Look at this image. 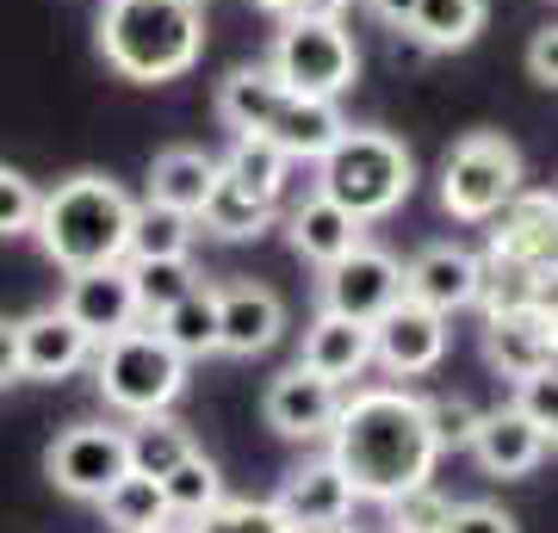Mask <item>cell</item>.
I'll use <instances>...</instances> for the list:
<instances>
[{
  "label": "cell",
  "mask_w": 558,
  "mask_h": 533,
  "mask_svg": "<svg viewBox=\"0 0 558 533\" xmlns=\"http://www.w3.org/2000/svg\"><path fill=\"white\" fill-rule=\"evenodd\" d=\"M329 459L348 477L354 502H391L410 484L435 477V435H428V410L422 397L398 385H366V391H341L336 428H329Z\"/></svg>",
  "instance_id": "6da1fadb"
},
{
  "label": "cell",
  "mask_w": 558,
  "mask_h": 533,
  "mask_svg": "<svg viewBox=\"0 0 558 533\" xmlns=\"http://www.w3.org/2000/svg\"><path fill=\"white\" fill-rule=\"evenodd\" d=\"M131 198L119 180L106 174H75L57 180L50 193H38V230L44 255L57 261L62 274H87V267H112L124 261V237H131Z\"/></svg>",
  "instance_id": "7a4b0ae2"
},
{
  "label": "cell",
  "mask_w": 558,
  "mask_h": 533,
  "mask_svg": "<svg viewBox=\"0 0 558 533\" xmlns=\"http://www.w3.org/2000/svg\"><path fill=\"white\" fill-rule=\"evenodd\" d=\"M205 50V20L186 0H106L100 13V57L124 81H174Z\"/></svg>",
  "instance_id": "3957f363"
},
{
  "label": "cell",
  "mask_w": 558,
  "mask_h": 533,
  "mask_svg": "<svg viewBox=\"0 0 558 533\" xmlns=\"http://www.w3.org/2000/svg\"><path fill=\"white\" fill-rule=\"evenodd\" d=\"M416 186V161L391 131H341L317 156V193L336 198L348 218H391Z\"/></svg>",
  "instance_id": "277c9868"
},
{
  "label": "cell",
  "mask_w": 558,
  "mask_h": 533,
  "mask_svg": "<svg viewBox=\"0 0 558 533\" xmlns=\"http://www.w3.org/2000/svg\"><path fill=\"white\" fill-rule=\"evenodd\" d=\"M94 378L112 410L124 415H161L186 391V360L156 336V329H119V336L94 341Z\"/></svg>",
  "instance_id": "5b68a950"
},
{
  "label": "cell",
  "mask_w": 558,
  "mask_h": 533,
  "mask_svg": "<svg viewBox=\"0 0 558 533\" xmlns=\"http://www.w3.org/2000/svg\"><path fill=\"white\" fill-rule=\"evenodd\" d=\"M267 69L279 75L286 94L304 99H341L360 75V50L341 20H279L274 57Z\"/></svg>",
  "instance_id": "8992f818"
},
{
  "label": "cell",
  "mask_w": 558,
  "mask_h": 533,
  "mask_svg": "<svg viewBox=\"0 0 558 533\" xmlns=\"http://www.w3.org/2000/svg\"><path fill=\"white\" fill-rule=\"evenodd\" d=\"M515 186H521V149L509 137H497V131L453 143V156L440 168V205L459 223H490Z\"/></svg>",
  "instance_id": "52a82bcc"
},
{
  "label": "cell",
  "mask_w": 558,
  "mask_h": 533,
  "mask_svg": "<svg viewBox=\"0 0 558 533\" xmlns=\"http://www.w3.org/2000/svg\"><path fill=\"white\" fill-rule=\"evenodd\" d=\"M398 298H403V261L373 249V242H354L341 261L323 267V311L354 316L366 329H373Z\"/></svg>",
  "instance_id": "ba28073f"
},
{
  "label": "cell",
  "mask_w": 558,
  "mask_h": 533,
  "mask_svg": "<svg viewBox=\"0 0 558 533\" xmlns=\"http://www.w3.org/2000/svg\"><path fill=\"white\" fill-rule=\"evenodd\" d=\"M50 484L81 502H100L124 472H131V453H124V428H106V422H81L69 435H57L50 459H44Z\"/></svg>",
  "instance_id": "9c48e42d"
},
{
  "label": "cell",
  "mask_w": 558,
  "mask_h": 533,
  "mask_svg": "<svg viewBox=\"0 0 558 533\" xmlns=\"http://www.w3.org/2000/svg\"><path fill=\"white\" fill-rule=\"evenodd\" d=\"M336 410H341V385L336 378L311 373V366H292L279 373L260 397V415L279 440H329L336 428Z\"/></svg>",
  "instance_id": "30bf717a"
},
{
  "label": "cell",
  "mask_w": 558,
  "mask_h": 533,
  "mask_svg": "<svg viewBox=\"0 0 558 533\" xmlns=\"http://www.w3.org/2000/svg\"><path fill=\"white\" fill-rule=\"evenodd\" d=\"M440 354H447V316L416 304V298H398L373 323V360H379L385 373H398V378L435 373Z\"/></svg>",
  "instance_id": "8fae6325"
},
{
  "label": "cell",
  "mask_w": 558,
  "mask_h": 533,
  "mask_svg": "<svg viewBox=\"0 0 558 533\" xmlns=\"http://www.w3.org/2000/svg\"><path fill=\"white\" fill-rule=\"evenodd\" d=\"M490 255L521 261V267H553L558 261V193H515L490 218Z\"/></svg>",
  "instance_id": "7c38bea8"
},
{
  "label": "cell",
  "mask_w": 558,
  "mask_h": 533,
  "mask_svg": "<svg viewBox=\"0 0 558 533\" xmlns=\"http://www.w3.org/2000/svg\"><path fill=\"white\" fill-rule=\"evenodd\" d=\"M274 509L286 514V528L292 533H336L348 514H354V490H348V477L336 472V459H311L299 472L279 484Z\"/></svg>",
  "instance_id": "4fadbf2b"
},
{
  "label": "cell",
  "mask_w": 558,
  "mask_h": 533,
  "mask_svg": "<svg viewBox=\"0 0 558 533\" xmlns=\"http://www.w3.org/2000/svg\"><path fill=\"white\" fill-rule=\"evenodd\" d=\"M279 329H286V304L267 286H255V279L218 286V354L255 360L279 341Z\"/></svg>",
  "instance_id": "5bb4252c"
},
{
  "label": "cell",
  "mask_w": 558,
  "mask_h": 533,
  "mask_svg": "<svg viewBox=\"0 0 558 533\" xmlns=\"http://www.w3.org/2000/svg\"><path fill=\"white\" fill-rule=\"evenodd\" d=\"M62 311L75 316L87 341H106L137 323V292H131V267L112 261V267H87V274H69V292H62Z\"/></svg>",
  "instance_id": "9a60e30c"
},
{
  "label": "cell",
  "mask_w": 558,
  "mask_h": 533,
  "mask_svg": "<svg viewBox=\"0 0 558 533\" xmlns=\"http://www.w3.org/2000/svg\"><path fill=\"white\" fill-rule=\"evenodd\" d=\"M403 298H416L428 311L453 316L478 298V255L459 242H428L410 267H403Z\"/></svg>",
  "instance_id": "2e32d148"
},
{
  "label": "cell",
  "mask_w": 558,
  "mask_h": 533,
  "mask_svg": "<svg viewBox=\"0 0 558 533\" xmlns=\"http://www.w3.org/2000/svg\"><path fill=\"white\" fill-rule=\"evenodd\" d=\"M484 360L502 378H534L546 366H558V323H546L539 311H509L484 323Z\"/></svg>",
  "instance_id": "e0dca14e"
},
{
  "label": "cell",
  "mask_w": 558,
  "mask_h": 533,
  "mask_svg": "<svg viewBox=\"0 0 558 533\" xmlns=\"http://www.w3.org/2000/svg\"><path fill=\"white\" fill-rule=\"evenodd\" d=\"M87 360H94V341L62 304L20 323V378H69Z\"/></svg>",
  "instance_id": "ac0fdd59"
},
{
  "label": "cell",
  "mask_w": 558,
  "mask_h": 533,
  "mask_svg": "<svg viewBox=\"0 0 558 533\" xmlns=\"http://www.w3.org/2000/svg\"><path fill=\"white\" fill-rule=\"evenodd\" d=\"M472 453L490 477H527L546 459V428L527 422L515 403L502 410H478V428H472Z\"/></svg>",
  "instance_id": "d6986e66"
},
{
  "label": "cell",
  "mask_w": 558,
  "mask_h": 533,
  "mask_svg": "<svg viewBox=\"0 0 558 533\" xmlns=\"http://www.w3.org/2000/svg\"><path fill=\"white\" fill-rule=\"evenodd\" d=\"M299 366H311V373H323V378H336V385H348V378H360L366 366H373V329H366V323H354V316L323 311L317 323L304 329Z\"/></svg>",
  "instance_id": "ffe728a7"
},
{
  "label": "cell",
  "mask_w": 558,
  "mask_h": 533,
  "mask_svg": "<svg viewBox=\"0 0 558 533\" xmlns=\"http://www.w3.org/2000/svg\"><path fill=\"white\" fill-rule=\"evenodd\" d=\"M348 124H341L336 99H304V94H286V106L274 112V124L260 131V137L274 143L286 161H317L329 143L341 137Z\"/></svg>",
  "instance_id": "44dd1931"
},
{
  "label": "cell",
  "mask_w": 558,
  "mask_h": 533,
  "mask_svg": "<svg viewBox=\"0 0 558 533\" xmlns=\"http://www.w3.org/2000/svg\"><path fill=\"white\" fill-rule=\"evenodd\" d=\"M286 106V87H279V75L267 69V62H242V69H230L218 87V119L236 131V137H260L267 124H274V112Z\"/></svg>",
  "instance_id": "7402d4cb"
},
{
  "label": "cell",
  "mask_w": 558,
  "mask_h": 533,
  "mask_svg": "<svg viewBox=\"0 0 558 533\" xmlns=\"http://www.w3.org/2000/svg\"><path fill=\"white\" fill-rule=\"evenodd\" d=\"M211 186H218V156H205V149H161L149 168V198L168 211H186V218L205 211Z\"/></svg>",
  "instance_id": "603a6c76"
},
{
  "label": "cell",
  "mask_w": 558,
  "mask_h": 533,
  "mask_svg": "<svg viewBox=\"0 0 558 533\" xmlns=\"http://www.w3.org/2000/svg\"><path fill=\"white\" fill-rule=\"evenodd\" d=\"M180 360H205L218 354V286H193L186 298H174L168 311L149 323Z\"/></svg>",
  "instance_id": "cb8c5ba5"
},
{
  "label": "cell",
  "mask_w": 558,
  "mask_h": 533,
  "mask_svg": "<svg viewBox=\"0 0 558 533\" xmlns=\"http://www.w3.org/2000/svg\"><path fill=\"white\" fill-rule=\"evenodd\" d=\"M360 242V218H348L336 198H304V205H292V249H299L304 261H317V267H329V261H341L348 249Z\"/></svg>",
  "instance_id": "d4e9b609"
},
{
  "label": "cell",
  "mask_w": 558,
  "mask_h": 533,
  "mask_svg": "<svg viewBox=\"0 0 558 533\" xmlns=\"http://www.w3.org/2000/svg\"><path fill=\"white\" fill-rule=\"evenodd\" d=\"M193 218L168 211L156 198H143L131 211V237H124V261H168V255H193Z\"/></svg>",
  "instance_id": "484cf974"
},
{
  "label": "cell",
  "mask_w": 558,
  "mask_h": 533,
  "mask_svg": "<svg viewBox=\"0 0 558 533\" xmlns=\"http://www.w3.org/2000/svg\"><path fill=\"white\" fill-rule=\"evenodd\" d=\"M422 50H465L484 32V0H416V13L403 25Z\"/></svg>",
  "instance_id": "4316f807"
},
{
  "label": "cell",
  "mask_w": 558,
  "mask_h": 533,
  "mask_svg": "<svg viewBox=\"0 0 558 533\" xmlns=\"http://www.w3.org/2000/svg\"><path fill=\"white\" fill-rule=\"evenodd\" d=\"M193 223H205V237L248 242V237H260V230L274 223V205L255 198V193H242L236 180H223V168H218V186H211V198H205V211Z\"/></svg>",
  "instance_id": "83f0119b"
},
{
  "label": "cell",
  "mask_w": 558,
  "mask_h": 533,
  "mask_svg": "<svg viewBox=\"0 0 558 533\" xmlns=\"http://www.w3.org/2000/svg\"><path fill=\"white\" fill-rule=\"evenodd\" d=\"M124 453H131V472L168 477L180 459L193 453V435H186L168 410H161V415H137V428H124Z\"/></svg>",
  "instance_id": "f1b7e54d"
},
{
  "label": "cell",
  "mask_w": 558,
  "mask_h": 533,
  "mask_svg": "<svg viewBox=\"0 0 558 533\" xmlns=\"http://www.w3.org/2000/svg\"><path fill=\"white\" fill-rule=\"evenodd\" d=\"M100 509L119 533H143V528L174 521V514H168V496H161V477H143V472H124L119 484L100 496Z\"/></svg>",
  "instance_id": "f546056e"
},
{
  "label": "cell",
  "mask_w": 558,
  "mask_h": 533,
  "mask_svg": "<svg viewBox=\"0 0 558 533\" xmlns=\"http://www.w3.org/2000/svg\"><path fill=\"white\" fill-rule=\"evenodd\" d=\"M218 168H223V180H236L242 193H255V198H267V205H279V186H286V168H292V161L279 156L267 137H236V143H230V156H223Z\"/></svg>",
  "instance_id": "4dcf8cb0"
},
{
  "label": "cell",
  "mask_w": 558,
  "mask_h": 533,
  "mask_svg": "<svg viewBox=\"0 0 558 533\" xmlns=\"http://www.w3.org/2000/svg\"><path fill=\"white\" fill-rule=\"evenodd\" d=\"M534 279L539 267H521V261H502V255H478V304L484 323L490 316H509V311H527L534 304Z\"/></svg>",
  "instance_id": "1f68e13d"
},
{
  "label": "cell",
  "mask_w": 558,
  "mask_h": 533,
  "mask_svg": "<svg viewBox=\"0 0 558 533\" xmlns=\"http://www.w3.org/2000/svg\"><path fill=\"white\" fill-rule=\"evenodd\" d=\"M131 267V292H137V316H149L156 323L174 298H186L193 286H199V274H193V261L186 255H168V261H124Z\"/></svg>",
  "instance_id": "d6a6232c"
},
{
  "label": "cell",
  "mask_w": 558,
  "mask_h": 533,
  "mask_svg": "<svg viewBox=\"0 0 558 533\" xmlns=\"http://www.w3.org/2000/svg\"><path fill=\"white\" fill-rule=\"evenodd\" d=\"M161 496H168V514H174V521H193V514H205L211 502H223V477H218V465L193 447L174 472L161 477Z\"/></svg>",
  "instance_id": "836d02e7"
},
{
  "label": "cell",
  "mask_w": 558,
  "mask_h": 533,
  "mask_svg": "<svg viewBox=\"0 0 558 533\" xmlns=\"http://www.w3.org/2000/svg\"><path fill=\"white\" fill-rule=\"evenodd\" d=\"M186 533H292L286 528V514L274 509V502H211L205 514H193L186 521Z\"/></svg>",
  "instance_id": "e575fe53"
},
{
  "label": "cell",
  "mask_w": 558,
  "mask_h": 533,
  "mask_svg": "<svg viewBox=\"0 0 558 533\" xmlns=\"http://www.w3.org/2000/svg\"><path fill=\"white\" fill-rule=\"evenodd\" d=\"M385 509H391V521H385L391 533H447V521H453V502H447L435 484H410V490L391 496Z\"/></svg>",
  "instance_id": "d590c367"
},
{
  "label": "cell",
  "mask_w": 558,
  "mask_h": 533,
  "mask_svg": "<svg viewBox=\"0 0 558 533\" xmlns=\"http://www.w3.org/2000/svg\"><path fill=\"white\" fill-rule=\"evenodd\" d=\"M422 410H428V435L435 447H472V428H478V410L465 403V397H422Z\"/></svg>",
  "instance_id": "8d00e7d4"
},
{
  "label": "cell",
  "mask_w": 558,
  "mask_h": 533,
  "mask_svg": "<svg viewBox=\"0 0 558 533\" xmlns=\"http://www.w3.org/2000/svg\"><path fill=\"white\" fill-rule=\"evenodd\" d=\"M38 218V186L13 168H0V237H25Z\"/></svg>",
  "instance_id": "74e56055"
},
{
  "label": "cell",
  "mask_w": 558,
  "mask_h": 533,
  "mask_svg": "<svg viewBox=\"0 0 558 533\" xmlns=\"http://www.w3.org/2000/svg\"><path fill=\"white\" fill-rule=\"evenodd\" d=\"M515 410L527 415V422H539L546 435H553V428H558V366H546V373H534V378H521Z\"/></svg>",
  "instance_id": "f35d334b"
},
{
  "label": "cell",
  "mask_w": 558,
  "mask_h": 533,
  "mask_svg": "<svg viewBox=\"0 0 558 533\" xmlns=\"http://www.w3.org/2000/svg\"><path fill=\"white\" fill-rule=\"evenodd\" d=\"M447 533H521V528H515V514L497 509V502H465V509H453Z\"/></svg>",
  "instance_id": "ab89813d"
},
{
  "label": "cell",
  "mask_w": 558,
  "mask_h": 533,
  "mask_svg": "<svg viewBox=\"0 0 558 533\" xmlns=\"http://www.w3.org/2000/svg\"><path fill=\"white\" fill-rule=\"evenodd\" d=\"M260 13H274V20H341L348 13V0H248Z\"/></svg>",
  "instance_id": "60d3db41"
},
{
  "label": "cell",
  "mask_w": 558,
  "mask_h": 533,
  "mask_svg": "<svg viewBox=\"0 0 558 533\" xmlns=\"http://www.w3.org/2000/svg\"><path fill=\"white\" fill-rule=\"evenodd\" d=\"M527 75H534L539 87H558V25L534 32V44H527Z\"/></svg>",
  "instance_id": "b9f144b4"
},
{
  "label": "cell",
  "mask_w": 558,
  "mask_h": 533,
  "mask_svg": "<svg viewBox=\"0 0 558 533\" xmlns=\"http://www.w3.org/2000/svg\"><path fill=\"white\" fill-rule=\"evenodd\" d=\"M20 378V323H7L0 316V391Z\"/></svg>",
  "instance_id": "7bdbcfd3"
},
{
  "label": "cell",
  "mask_w": 558,
  "mask_h": 533,
  "mask_svg": "<svg viewBox=\"0 0 558 533\" xmlns=\"http://www.w3.org/2000/svg\"><path fill=\"white\" fill-rule=\"evenodd\" d=\"M527 311H539L546 323H558V261L553 267H539V279H534V304Z\"/></svg>",
  "instance_id": "ee69618b"
},
{
  "label": "cell",
  "mask_w": 558,
  "mask_h": 533,
  "mask_svg": "<svg viewBox=\"0 0 558 533\" xmlns=\"http://www.w3.org/2000/svg\"><path fill=\"white\" fill-rule=\"evenodd\" d=\"M366 7H373L385 25H398V32L410 25V13H416V0H366Z\"/></svg>",
  "instance_id": "f6af8a7d"
},
{
  "label": "cell",
  "mask_w": 558,
  "mask_h": 533,
  "mask_svg": "<svg viewBox=\"0 0 558 533\" xmlns=\"http://www.w3.org/2000/svg\"><path fill=\"white\" fill-rule=\"evenodd\" d=\"M143 533H186V528H174V521H161V528H143Z\"/></svg>",
  "instance_id": "bcb514c9"
},
{
  "label": "cell",
  "mask_w": 558,
  "mask_h": 533,
  "mask_svg": "<svg viewBox=\"0 0 558 533\" xmlns=\"http://www.w3.org/2000/svg\"><path fill=\"white\" fill-rule=\"evenodd\" d=\"M186 7H205V0H186Z\"/></svg>",
  "instance_id": "7dc6e473"
},
{
  "label": "cell",
  "mask_w": 558,
  "mask_h": 533,
  "mask_svg": "<svg viewBox=\"0 0 558 533\" xmlns=\"http://www.w3.org/2000/svg\"><path fill=\"white\" fill-rule=\"evenodd\" d=\"M546 440H558V428H553V435H546Z\"/></svg>",
  "instance_id": "c3c4849f"
}]
</instances>
